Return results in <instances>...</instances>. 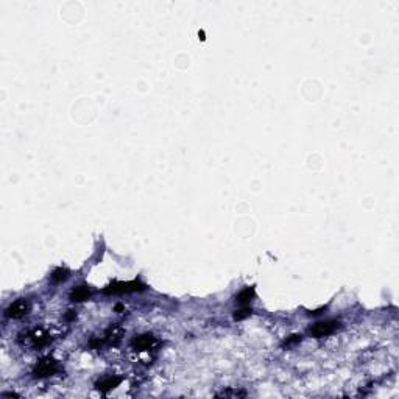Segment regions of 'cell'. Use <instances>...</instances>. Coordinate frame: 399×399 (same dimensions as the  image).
I'll return each mask as SVG.
<instances>
[{"label": "cell", "instance_id": "1", "mask_svg": "<svg viewBox=\"0 0 399 399\" xmlns=\"http://www.w3.org/2000/svg\"><path fill=\"white\" fill-rule=\"evenodd\" d=\"M145 290V285L137 282V281H130V282H113L110 284L103 292L108 295H117V293H130V292H142Z\"/></svg>", "mask_w": 399, "mask_h": 399}, {"label": "cell", "instance_id": "2", "mask_svg": "<svg viewBox=\"0 0 399 399\" xmlns=\"http://www.w3.org/2000/svg\"><path fill=\"white\" fill-rule=\"evenodd\" d=\"M159 345L158 339L152 334H143V335H139V337H134L133 342H131V346L134 351L137 352H145V351H153L156 346Z\"/></svg>", "mask_w": 399, "mask_h": 399}, {"label": "cell", "instance_id": "3", "mask_svg": "<svg viewBox=\"0 0 399 399\" xmlns=\"http://www.w3.org/2000/svg\"><path fill=\"white\" fill-rule=\"evenodd\" d=\"M25 342H30L33 346H44L50 342V335L41 328H36V329H31V331H27L25 334L20 335V340Z\"/></svg>", "mask_w": 399, "mask_h": 399}, {"label": "cell", "instance_id": "4", "mask_svg": "<svg viewBox=\"0 0 399 399\" xmlns=\"http://www.w3.org/2000/svg\"><path fill=\"white\" fill-rule=\"evenodd\" d=\"M339 328V323L334 321V320H326V321H320L315 326L310 328V334L313 337L317 339H321V337H326V335H331L332 332H335Z\"/></svg>", "mask_w": 399, "mask_h": 399}, {"label": "cell", "instance_id": "5", "mask_svg": "<svg viewBox=\"0 0 399 399\" xmlns=\"http://www.w3.org/2000/svg\"><path fill=\"white\" fill-rule=\"evenodd\" d=\"M58 370V365H56V360H53L52 357H46V359L39 360L33 370V374L36 377H47V376H52L55 371Z\"/></svg>", "mask_w": 399, "mask_h": 399}, {"label": "cell", "instance_id": "6", "mask_svg": "<svg viewBox=\"0 0 399 399\" xmlns=\"http://www.w3.org/2000/svg\"><path fill=\"white\" fill-rule=\"evenodd\" d=\"M28 310H30V304L27 300H17L5 310V315L8 318L17 320V318L25 317V315L28 313Z\"/></svg>", "mask_w": 399, "mask_h": 399}, {"label": "cell", "instance_id": "7", "mask_svg": "<svg viewBox=\"0 0 399 399\" xmlns=\"http://www.w3.org/2000/svg\"><path fill=\"white\" fill-rule=\"evenodd\" d=\"M125 334V329L120 324H113L106 332H104V337L101 340V343H108V345H116L122 340Z\"/></svg>", "mask_w": 399, "mask_h": 399}, {"label": "cell", "instance_id": "8", "mask_svg": "<svg viewBox=\"0 0 399 399\" xmlns=\"http://www.w3.org/2000/svg\"><path fill=\"white\" fill-rule=\"evenodd\" d=\"M120 382H122L120 377H106V379H103V381L97 382L95 387H97V390H100V391H103V393H106V391H110V390L119 387Z\"/></svg>", "mask_w": 399, "mask_h": 399}, {"label": "cell", "instance_id": "9", "mask_svg": "<svg viewBox=\"0 0 399 399\" xmlns=\"http://www.w3.org/2000/svg\"><path fill=\"white\" fill-rule=\"evenodd\" d=\"M91 297V290L86 287V285H80V287H75L70 293V300L75 301V303H81V301H86L88 298Z\"/></svg>", "mask_w": 399, "mask_h": 399}, {"label": "cell", "instance_id": "10", "mask_svg": "<svg viewBox=\"0 0 399 399\" xmlns=\"http://www.w3.org/2000/svg\"><path fill=\"white\" fill-rule=\"evenodd\" d=\"M253 297H255V288L253 287H248V288H245V290H242L239 295H237V301L240 303V304H246V303H249L251 300H253Z\"/></svg>", "mask_w": 399, "mask_h": 399}, {"label": "cell", "instance_id": "11", "mask_svg": "<svg viewBox=\"0 0 399 399\" xmlns=\"http://www.w3.org/2000/svg\"><path fill=\"white\" fill-rule=\"evenodd\" d=\"M67 278H69V271H67L66 268H58V270L53 271V275H52V279L56 281V282L64 281V279H67Z\"/></svg>", "mask_w": 399, "mask_h": 399}, {"label": "cell", "instance_id": "12", "mask_svg": "<svg viewBox=\"0 0 399 399\" xmlns=\"http://www.w3.org/2000/svg\"><path fill=\"white\" fill-rule=\"evenodd\" d=\"M251 315V309L249 307H243V309H240V310H236V313H234V320H243V318H246V317H249Z\"/></svg>", "mask_w": 399, "mask_h": 399}, {"label": "cell", "instance_id": "13", "mask_svg": "<svg viewBox=\"0 0 399 399\" xmlns=\"http://www.w3.org/2000/svg\"><path fill=\"white\" fill-rule=\"evenodd\" d=\"M217 396H220V397H228V396L237 397V396H245V391H231V390H226V391H223V393H219Z\"/></svg>", "mask_w": 399, "mask_h": 399}]
</instances>
